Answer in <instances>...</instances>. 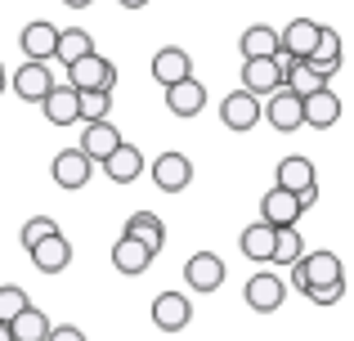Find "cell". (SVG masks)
I'll return each mask as SVG.
<instances>
[{
    "instance_id": "1",
    "label": "cell",
    "mask_w": 354,
    "mask_h": 341,
    "mask_svg": "<svg viewBox=\"0 0 354 341\" xmlns=\"http://www.w3.org/2000/svg\"><path fill=\"white\" fill-rule=\"evenodd\" d=\"M337 279H346L337 252H301V256L292 261V288H296V292L323 288V283H337Z\"/></svg>"
},
{
    "instance_id": "2",
    "label": "cell",
    "mask_w": 354,
    "mask_h": 341,
    "mask_svg": "<svg viewBox=\"0 0 354 341\" xmlns=\"http://www.w3.org/2000/svg\"><path fill=\"white\" fill-rule=\"evenodd\" d=\"M68 86L72 90H113L117 86V68L113 59H104V54H81V59L68 63Z\"/></svg>"
},
{
    "instance_id": "3",
    "label": "cell",
    "mask_w": 354,
    "mask_h": 341,
    "mask_svg": "<svg viewBox=\"0 0 354 341\" xmlns=\"http://www.w3.org/2000/svg\"><path fill=\"white\" fill-rule=\"evenodd\" d=\"M242 301H247L256 315H274V310H283V301H287V283L278 279L274 270H256L247 279V288H242Z\"/></svg>"
},
{
    "instance_id": "4",
    "label": "cell",
    "mask_w": 354,
    "mask_h": 341,
    "mask_svg": "<svg viewBox=\"0 0 354 341\" xmlns=\"http://www.w3.org/2000/svg\"><path fill=\"white\" fill-rule=\"evenodd\" d=\"M283 86V63H278V54H260V59H242V90L256 99L274 95V90Z\"/></svg>"
},
{
    "instance_id": "5",
    "label": "cell",
    "mask_w": 354,
    "mask_h": 341,
    "mask_svg": "<svg viewBox=\"0 0 354 341\" xmlns=\"http://www.w3.org/2000/svg\"><path fill=\"white\" fill-rule=\"evenodd\" d=\"M260 117H265L274 131H283V135H292V131H301V95L296 90H287V86H278L274 95H265V108H260Z\"/></svg>"
},
{
    "instance_id": "6",
    "label": "cell",
    "mask_w": 354,
    "mask_h": 341,
    "mask_svg": "<svg viewBox=\"0 0 354 341\" xmlns=\"http://www.w3.org/2000/svg\"><path fill=\"white\" fill-rule=\"evenodd\" d=\"M50 175H54V184L59 189H86L90 184V175H95V162L86 158L81 149H59L54 153V162H50Z\"/></svg>"
},
{
    "instance_id": "7",
    "label": "cell",
    "mask_w": 354,
    "mask_h": 341,
    "mask_svg": "<svg viewBox=\"0 0 354 341\" xmlns=\"http://www.w3.org/2000/svg\"><path fill=\"white\" fill-rule=\"evenodd\" d=\"M301 122L314 126V131H328V126L341 122V95L332 86H319L314 95L301 99Z\"/></svg>"
},
{
    "instance_id": "8",
    "label": "cell",
    "mask_w": 354,
    "mask_h": 341,
    "mask_svg": "<svg viewBox=\"0 0 354 341\" xmlns=\"http://www.w3.org/2000/svg\"><path fill=\"white\" fill-rule=\"evenodd\" d=\"M153 324H157V333H184L193 324V301L184 292H162L153 301Z\"/></svg>"
},
{
    "instance_id": "9",
    "label": "cell",
    "mask_w": 354,
    "mask_h": 341,
    "mask_svg": "<svg viewBox=\"0 0 354 341\" xmlns=\"http://www.w3.org/2000/svg\"><path fill=\"white\" fill-rule=\"evenodd\" d=\"M50 86H54V77H50V68H45V59H27L23 68L9 77V90H14L23 104H41Z\"/></svg>"
},
{
    "instance_id": "10",
    "label": "cell",
    "mask_w": 354,
    "mask_h": 341,
    "mask_svg": "<svg viewBox=\"0 0 354 341\" xmlns=\"http://www.w3.org/2000/svg\"><path fill=\"white\" fill-rule=\"evenodd\" d=\"M148 175H153V184L162 193H184L193 184V162L184 158V153L171 149V153H162V158L153 162V171H148Z\"/></svg>"
},
{
    "instance_id": "11",
    "label": "cell",
    "mask_w": 354,
    "mask_h": 341,
    "mask_svg": "<svg viewBox=\"0 0 354 341\" xmlns=\"http://www.w3.org/2000/svg\"><path fill=\"white\" fill-rule=\"evenodd\" d=\"M220 122H225L234 135H247L251 126L260 122V99L247 95V90H234V95H225V99H220Z\"/></svg>"
},
{
    "instance_id": "12",
    "label": "cell",
    "mask_w": 354,
    "mask_h": 341,
    "mask_svg": "<svg viewBox=\"0 0 354 341\" xmlns=\"http://www.w3.org/2000/svg\"><path fill=\"white\" fill-rule=\"evenodd\" d=\"M301 216H305V211H301V202H296L292 189H278V184H274V189L260 198V220L274 225V229H292Z\"/></svg>"
},
{
    "instance_id": "13",
    "label": "cell",
    "mask_w": 354,
    "mask_h": 341,
    "mask_svg": "<svg viewBox=\"0 0 354 341\" xmlns=\"http://www.w3.org/2000/svg\"><path fill=\"white\" fill-rule=\"evenodd\" d=\"M27 256H32V265L41 274H63L72 265V243L59 234V229H54V234H45L36 247H27Z\"/></svg>"
},
{
    "instance_id": "14",
    "label": "cell",
    "mask_w": 354,
    "mask_h": 341,
    "mask_svg": "<svg viewBox=\"0 0 354 341\" xmlns=\"http://www.w3.org/2000/svg\"><path fill=\"white\" fill-rule=\"evenodd\" d=\"M184 283H189L193 292H216L220 283H225V261H220L216 252H193L189 265H184Z\"/></svg>"
},
{
    "instance_id": "15",
    "label": "cell",
    "mask_w": 354,
    "mask_h": 341,
    "mask_svg": "<svg viewBox=\"0 0 354 341\" xmlns=\"http://www.w3.org/2000/svg\"><path fill=\"white\" fill-rule=\"evenodd\" d=\"M99 167H104V175H108L113 184H135L139 175H144V153H139L135 144H126V140H121L117 149L108 153L104 162H99Z\"/></svg>"
},
{
    "instance_id": "16",
    "label": "cell",
    "mask_w": 354,
    "mask_h": 341,
    "mask_svg": "<svg viewBox=\"0 0 354 341\" xmlns=\"http://www.w3.org/2000/svg\"><path fill=\"white\" fill-rule=\"evenodd\" d=\"M305 63H310L323 81L337 77V68H341V32H337V27H323L319 23V41H314V50H310V59H305Z\"/></svg>"
},
{
    "instance_id": "17",
    "label": "cell",
    "mask_w": 354,
    "mask_h": 341,
    "mask_svg": "<svg viewBox=\"0 0 354 341\" xmlns=\"http://www.w3.org/2000/svg\"><path fill=\"white\" fill-rule=\"evenodd\" d=\"M166 108H171L175 117H198L202 108H207V86H202L198 77H184V81H175V86H166Z\"/></svg>"
},
{
    "instance_id": "18",
    "label": "cell",
    "mask_w": 354,
    "mask_h": 341,
    "mask_svg": "<svg viewBox=\"0 0 354 341\" xmlns=\"http://www.w3.org/2000/svg\"><path fill=\"white\" fill-rule=\"evenodd\" d=\"M184 77H193V59H189V50H180V45H166V50H157L153 54V81L157 86H175V81H184Z\"/></svg>"
},
{
    "instance_id": "19",
    "label": "cell",
    "mask_w": 354,
    "mask_h": 341,
    "mask_svg": "<svg viewBox=\"0 0 354 341\" xmlns=\"http://www.w3.org/2000/svg\"><path fill=\"white\" fill-rule=\"evenodd\" d=\"M314 41H319V23H314V18H292V23L283 27V36H278V54H287V59H310Z\"/></svg>"
},
{
    "instance_id": "20",
    "label": "cell",
    "mask_w": 354,
    "mask_h": 341,
    "mask_svg": "<svg viewBox=\"0 0 354 341\" xmlns=\"http://www.w3.org/2000/svg\"><path fill=\"white\" fill-rule=\"evenodd\" d=\"M117 144H121L117 122H108V117H104V122H86V135H81V144H77V149L86 153L90 162H104L108 153L117 149Z\"/></svg>"
},
{
    "instance_id": "21",
    "label": "cell",
    "mask_w": 354,
    "mask_h": 341,
    "mask_svg": "<svg viewBox=\"0 0 354 341\" xmlns=\"http://www.w3.org/2000/svg\"><path fill=\"white\" fill-rule=\"evenodd\" d=\"M153 261H157V256L148 252L144 243H135V238H126V234H121L117 243H113V265H117L121 274H126V279H139V274H144V270H148Z\"/></svg>"
},
{
    "instance_id": "22",
    "label": "cell",
    "mask_w": 354,
    "mask_h": 341,
    "mask_svg": "<svg viewBox=\"0 0 354 341\" xmlns=\"http://www.w3.org/2000/svg\"><path fill=\"white\" fill-rule=\"evenodd\" d=\"M274 184H278V189H292V193H301V189H314V184H319V175H314V162H310V158L292 153V158H283V162H278V171H274Z\"/></svg>"
},
{
    "instance_id": "23",
    "label": "cell",
    "mask_w": 354,
    "mask_h": 341,
    "mask_svg": "<svg viewBox=\"0 0 354 341\" xmlns=\"http://www.w3.org/2000/svg\"><path fill=\"white\" fill-rule=\"evenodd\" d=\"M54 41H59V27L45 23V18H36V23L23 27V36H18V50H23L27 59H54Z\"/></svg>"
},
{
    "instance_id": "24",
    "label": "cell",
    "mask_w": 354,
    "mask_h": 341,
    "mask_svg": "<svg viewBox=\"0 0 354 341\" xmlns=\"http://www.w3.org/2000/svg\"><path fill=\"white\" fill-rule=\"evenodd\" d=\"M41 113L50 126H72L77 122V90L72 86H50L41 99Z\"/></svg>"
},
{
    "instance_id": "25",
    "label": "cell",
    "mask_w": 354,
    "mask_h": 341,
    "mask_svg": "<svg viewBox=\"0 0 354 341\" xmlns=\"http://www.w3.org/2000/svg\"><path fill=\"white\" fill-rule=\"evenodd\" d=\"M274 238H278V229H274V225H265V220H256V225L242 229L238 247H242V256H247V261L269 265V256H274Z\"/></svg>"
},
{
    "instance_id": "26",
    "label": "cell",
    "mask_w": 354,
    "mask_h": 341,
    "mask_svg": "<svg viewBox=\"0 0 354 341\" xmlns=\"http://www.w3.org/2000/svg\"><path fill=\"white\" fill-rule=\"evenodd\" d=\"M126 238H135V243H144L148 252H162L166 247V225H162V216H153V211H135V216L126 220Z\"/></svg>"
},
{
    "instance_id": "27",
    "label": "cell",
    "mask_w": 354,
    "mask_h": 341,
    "mask_svg": "<svg viewBox=\"0 0 354 341\" xmlns=\"http://www.w3.org/2000/svg\"><path fill=\"white\" fill-rule=\"evenodd\" d=\"M45 333H50V319H45V310H36V306H23L14 319H9V337L14 341H45Z\"/></svg>"
},
{
    "instance_id": "28",
    "label": "cell",
    "mask_w": 354,
    "mask_h": 341,
    "mask_svg": "<svg viewBox=\"0 0 354 341\" xmlns=\"http://www.w3.org/2000/svg\"><path fill=\"white\" fill-rule=\"evenodd\" d=\"M238 50H242V59H260V54H278V32L269 23H256V27H247V32L238 36Z\"/></svg>"
},
{
    "instance_id": "29",
    "label": "cell",
    "mask_w": 354,
    "mask_h": 341,
    "mask_svg": "<svg viewBox=\"0 0 354 341\" xmlns=\"http://www.w3.org/2000/svg\"><path fill=\"white\" fill-rule=\"evenodd\" d=\"M95 50V36L86 32V27H68V32H59V41H54V59H63V68H68L72 59H81V54Z\"/></svg>"
},
{
    "instance_id": "30",
    "label": "cell",
    "mask_w": 354,
    "mask_h": 341,
    "mask_svg": "<svg viewBox=\"0 0 354 341\" xmlns=\"http://www.w3.org/2000/svg\"><path fill=\"white\" fill-rule=\"evenodd\" d=\"M113 113V90H77V122H104Z\"/></svg>"
},
{
    "instance_id": "31",
    "label": "cell",
    "mask_w": 354,
    "mask_h": 341,
    "mask_svg": "<svg viewBox=\"0 0 354 341\" xmlns=\"http://www.w3.org/2000/svg\"><path fill=\"white\" fill-rule=\"evenodd\" d=\"M305 252V243H301V229H278V238H274V256H269V265H292L296 256Z\"/></svg>"
},
{
    "instance_id": "32",
    "label": "cell",
    "mask_w": 354,
    "mask_h": 341,
    "mask_svg": "<svg viewBox=\"0 0 354 341\" xmlns=\"http://www.w3.org/2000/svg\"><path fill=\"white\" fill-rule=\"evenodd\" d=\"M23 306H32V297H27L18 283H5V288H0V324H9Z\"/></svg>"
},
{
    "instance_id": "33",
    "label": "cell",
    "mask_w": 354,
    "mask_h": 341,
    "mask_svg": "<svg viewBox=\"0 0 354 341\" xmlns=\"http://www.w3.org/2000/svg\"><path fill=\"white\" fill-rule=\"evenodd\" d=\"M54 229H59V220H54V216H32V220L23 225V234H18V238H23V247H36L45 234H54Z\"/></svg>"
},
{
    "instance_id": "34",
    "label": "cell",
    "mask_w": 354,
    "mask_h": 341,
    "mask_svg": "<svg viewBox=\"0 0 354 341\" xmlns=\"http://www.w3.org/2000/svg\"><path fill=\"white\" fill-rule=\"evenodd\" d=\"M305 297H310L314 306H337V301L346 297V279H337V283H323V288H305Z\"/></svg>"
},
{
    "instance_id": "35",
    "label": "cell",
    "mask_w": 354,
    "mask_h": 341,
    "mask_svg": "<svg viewBox=\"0 0 354 341\" xmlns=\"http://www.w3.org/2000/svg\"><path fill=\"white\" fill-rule=\"evenodd\" d=\"M45 341H86V333H81V328H72V324H63V328H54V324H50Z\"/></svg>"
},
{
    "instance_id": "36",
    "label": "cell",
    "mask_w": 354,
    "mask_h": 341,
    "mask_svg": "<svg viewBox=\"0 0 354 341\" xmlns=\"http://www.w3.org/2000/svg\"><path fill=\"white\" fill-rule=\"evenodd\" d=\"M63 5H68V9H90L95 0H63Z\"/></svg>"
},
{
    "instance_id": "37",
    "label": "cell",
    "mask_w": 354,
    "mask_h": 341,
    "mask_svg": "<svg viewBox=\"0 0 354 341\" xmlns=\"http://www.w3.org/2000/svg\"><path fill=\"white\" fill-rule=\"evenodd\" d=\"M117 5H121V9H144L148 0H117Z\"/></svg>"
},
{
    "instance_id": "38",
    "label": "cell",
    "mask_w": 354,
    "mask_h": 341,
    "mask_svg": "<svg viewBox=\"0 0 354 341\" xmlns=\"http://www.w3.org/2000/svg\"><path fill=\"white\" fill-rule=\"evenodd\" d=\"M9 90V77H5V63H0V95Z\"/></svg>"
},
{
    "instance_id": "39",
    "label": "cell",
    "mask_w": 354,
    "mask_h": 341,
    "mask_svg": "<svg viewBox=\"0 0 354 341\" xmlns=\"http://www.w3.org/2000/svg\"><path fill=\"white\" fill-rule=\"evenodd\" d=\"M0 341H14V337H9V324H0Z\"/></svg>"
}]
</instances>
